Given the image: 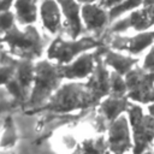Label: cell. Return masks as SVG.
<instances>
[{
  "label": "cell",
  "mask_w": 154,
  "mask_h": 154,
  "mask_svg": "<svg viewBox=\"0 0 154 154\" xmlns=\"http://www.w3.org/2000/svg\"><path fill=\"white\" fill-rule=\"evenodd\" d=\"M16 142H17V132H16V129L10 119V120H7V123L5 125V131H4L1 141H0V147L10 148V147L14 146Z\"/></svg>",
  "instance_id": "44dd1931"
},
{
  "label": "cell",
  "mask_w": 154,
  "mask_h": 154,
  "mask_svg": "<svg viewBox=\"0 0 154 154\" xmlns=\"http://www.w3.org/2000/svg\"><path fill=\"white\" fill-rule=\"evenodd\" d=\"M126 116L132 134L134 154H143L154 140V117L144 113L143 108L135 102H130Z\"/></svg>",
  "instance_id": "3957f363"
},
{
  "label": "cell",
  "mask_w": 154,
  "mask_h": 154,
  "mask_svg": "<svg viewBox=\"0 0 154 154\" xmlns=\"http://www.w3.org/2000/svg\"><path fill=\"white\" fill-rule=\"evenodd\" d=\"M14 76L13 66H2L0 67V85H6Z\"/></svg>",
  "instance_id": "cb8c5ba5"
},
{
  "label": "cell",
  "mask_w": 154,
  "mask_h": 154,
  "mask_svg": "<svg viewBox=\"0 0 154 154\" xmlns=\"http://www.w3.org/2000/svg\"><path fill=\"white\" fill-rule=\"evenodd\" d=\"M83 154H105L107 147V141L102 137L87 138L79 144Z\"/></svg>",
  "instance_id": "ac0fdd59"
},
{
  "label": "cell",
  "mask_w": 154,
  "mask_h": 154,
  "mask_svg": "<svg viewBox=\"0 0 154 154\" xmlns=\"http://www.w3.org/2000/svg\"><path fill=\"white\" fill-rule=\"evenodd\" d=\"M138 66L143 72L148 75L154 73V45L142 55V58H140Z\"/></svg>",
  "instance_id": "7402d4cb"
},
{
  "label": "cell",
  "mask_w": 154,
  "mask_h": 154,
  "mask_svg": "<svg viewBox=\"0 0 154 154\" xmlns=\"http://www.w3.org/2000/svg\"><path fill=\"white\" fill-rule=\"evenodd\" d=\"M99 46H100V42L96 38L90 36L81 37L78 40L72 38L67 41L58 37L51 43L47 51V55L49 59L57 60L58 63L69 64V63H72L77 55L79 57L84 54L87 51L97 48Z\"/></svg>",
  "instance_id": "5b68a950"
},
{
  "label": "cell",
  "mask_w": 154,
  "mask_h": 154,
  "mask_svg": "<svg viewBox=\"0 0 154 154\" xmlns=\"http://www.w3.org/2000/svg\"><path fill=\"white\" fill-rule=\"evenodd\" d=\"M43 26L51 32L57 34L60 29V11L57 0H43L40 7Z\"/></svg>",
  "instance_id": "5bb4252c"
},
{
  "label": "cell",
  "mask_w": 154,
  "mask_h": 154,
  "mask_svg": "<svg viewBox=\"0 0 154 154\" xmlns=\"http://www.w3.org/2000/svg\"><path fill=\"white\" fill-rule=\"evenodd\" d=\"M71 154H83V152H82V149H81V147L79 146H77V148L71 153Z\"/></svg>",
  "instance_id": "4316f807"
},
{
  "label": "cell",
  "mask_w": 154,
  "mask_h": 154,
  "mask_svg": "<svg viewBox=\"0 0 154 154\" xmlns=\"http://www.w3.org/2000/svg\"><path fill=\"white\" fill-rule=\"evenodd\" d=\"M128 99H129L128 96L108 95L99 103L101 114L105 117V119L109 122V124L116 119H118L120 116L126 113L130 106V101Z\"/></svg>",
  "instance_id": "4fadbf2b"
},
{
  "label": "cell",
  "mask_w": 154,
  "mask_h": 154,
  "mask_svg": "<svg viewBox=\"0 0 154 154\" xmlns=\"http://www.w3.org/2000/svg\"><path fill=\"white\" fill-rule=\"evenodd\" d=\"M61 78H64L61 75V69L55 67L48 61H40L35 66L34 85L28 105L30 107H35L41 106L46 101L48 102V100L58 90Z\"/></svg>",
  "instance_id": "7a4b0ae2"
},
{
  "label": "cell",
  "mask_w": 154,
  "mask_h": 154,
  "mask_svg": "<svg viewBox=\"0 0 154 154\" xmlns=\"http://www.w3.org/2000/svg\"><path fill=\"white\" fill-rule=\"evenodd\" d=\"M96 103L99 102L88 89L87 84L70 83L60 87L42 108L58 113H66L88 108Z\"/></svg>",
  "instance_id": "6da1fadb"
},
{
  "label": "cell",
  "mask_w": 154,
  "mask_h": 154,
  "mask_svg": "<svg viewBox=\"0 0 154 154\" xmlns=\"http://www.w3.org/2000/svg\"><path fill=\"white\" fill-rule=\"evenodd\" d=\"M82 20L89 31H101L109 22L108 11L100 4H85L81 8Z\"/></svg>",
  "instance_id": "8fae6325"
},
{
  "label": "cell",
  "mask_w": 154,
  "mask_h": 154,
  "mask_svg": "<svg viewBox=\"0 0 154 154\" xmlns=\"http://www.w3.org/2000/svg\"><path fill=\"white\" fill-rule=\"evenodd\" d=\"M5 87H6L7 91L13 96V99H14L16 102H23V101H25L28 91L22 87V84L17 81L16 77H13Z\"/></svg>",
  "instance_id": "ffe728a7"
},
{
  "label": "cell",
  "mask_w": 154,
  "mask_h": 154,
  "mask_svg": "<svg viewBox=\"0 0 154 154\" xmlns=\"http://www.w3.org/2000/svg\"><path fill=\"white\" fill-rule=\"evenodd\" d=\"M102 60L107 67L112 69L113 72H117L124 77L140 65V58H135L132 55L114 49L105 51L102 55Z\"/></svg>",
  "instance_id": "30bf717a"
},
{
  "label": "cell",
  "mask_w": 154,
  "mask_h": 154,
  "mask_svg": "<svg viewBox=\"0 0 154 154\" xmlns=\"http://www.w3.org/2000/svg\"><path fill=\"white\" fill-rule=\"evenodd\" d=\"M13 14L7 11L4 13H0V32H7L13 28Z\"/></svg>",
  "instance_id": "603a6c76"
},
{
  "label": "cell",
  "mask_w": 154,
  "mask_h": 154,
  "mask_svg": "<svg viewBox=\"0 0 154 154\" xmlns=\"http://www.w3.org/2000/svg\"><path fill=\"white\" fill-rule=\"evenodd\" d=\"M78 1H79V2H83V4L85 5V4H94V2L97 1V0H78Z\"/></svg>",
  "instance_id": "83f0119b"
},
{
  "label": "cell",
  "mask_w": 154,
  "mask_h": 154,
  "mask_svg": "<svg viewBox=\"0 0 154 154\" xmlns=\"http://www.w3.org/2000/svg\"><path fill=\"white\" fill-rule=\"evenodd\" d=\"M35 0H17L16 6V14L20 23L23 24H31L36 20V6Z\"/></svg>",
  "instance_id": "9a60e30c"
},
{
  "label": "cell",
  "mask_w": 154,
  "mask_h": 154,
  "mask_svg": "<svg viewBox=\"0 0 154 154\" xmlns=\"http://www.w3.org/2000/svg\"><path fill=\"white\" fill-rule=\"evenodd\" d=\"M2 41L13 53L26 60L38 57L43 46L38 31L32 26H29L25 30H19L13 26L4 35Z\"/></svg>",
  "instance_id": "277c9868"
},
{
  "label": "cell",
  "mask_w": 154,
  "mask_h": 154,
  "mask_svg": "<svg viewBox=\"0 0 154 154\" xmlns=\"http://www.w3.org/2000/svg\"><path fill=\"white\" fill-rule=\"evenodd\" d=\"M144 4V0H124L116 7L108 10V17L109 22H116L120 19L122 17L141 8Z\"/></svg>",
  "instance_id": "2e32d148"
},
{
  "label": "cell",
  "mask_w": 154,
  "mask_h": 154,
  "mask_svg": "<svg viewBox=\"0 0 154 154\" xmlns=\"http://www.w3.org/2000/svg\"><path fill=\"white\" fill-rule=\"evenodd\" d=\"M106 141L112 154H124L134 146L131 128L126 114L120 116L109 124Z\"/></svg>",
  "instance_id": "52a82bcc"
},
{
  "label": "cell",
  "mask_w": 154,
  "mask_h": 154,
  "mask_svg": "<svg viewBox=\"0 0 154 154\" xmlns=\"http://www.w3.org/2000/svg\"><path fill=\"white\" fill-rule=\"evenodd\" d=\"M154 45V29L132 32L131 35H117L112 42L111 49L140 58Z\"/></svg>",
  "instance_id": "8992f818"
},
{
  "label": "cell",
  "mask_w": 154,
  "mask_h": 154,
  "mask_svg": "<svg viewBox=\"0 0 154 154\" xmlns=\"http://www.w3.org/2000/svg\"><path fill=\"white\" fill-rule=\"evenodd\" d=\"M114 96H128V84L125 77L111 71V93Z\"/></svg>",
  "instance_id": "d6986e66"
},
{
  "label": "cell",
  "mask_w": 154,
  "mask_h": 154,
  "mask_svg": "<svg viewBox=\"0 0 154 154\" xmlns=\"http://www.w3.org/2000/svg\"><path fill=\"white\" fill-rule=\"evenodd\" d=\"M34 77H35V67H32L29 60H23L17 65L16 78L26 91L30 88V85L34 84Z\"/></svg>",
  "instance_id": "e0dca14e"
},
{
  "label": "cell",
  "mask_w": 154,
  "mask_h": 154,
  "mask_svg": "<svg viewBox=\"0 0 154 154\" xmlns=\"http://www.w3.org/2000/svg\"><path fill=\"white\" fill-rule=\"evenodd\" d=\"M13 0H0V13L7 12L12 5Z\"/></svg>",
  "instance_id": "484cf974"
},
{
  "label": "cell",
  "mask_w": 154,
  "mask_h": 154,
  "mask_svg": "<svg viewBox=\"0 0 154 154\" xmlns=\"http://www.w3.org/2000/svg\"><path fill=\"white\" fill-rule=\"evenodd\" d=\"M100 54L101 53L97 51L96 53H84L79 55L72 63L67 64L64 67H60L63 77L67 79L90 78L96 67L97 58L100 57Z\"/></svg>",
  "instance_id": "ba28073f"
},
{
  "label": "cell",
  "mask_w": 154,
  "mask_h": 154,
  "mask_svg": "<svg viewBox=\"0 0 154 154\" xmlns=\"http://www.w3.org/2000/svg\"><path fill=\"white\" fill-rule=\"evenodd\" d=\"M59 4L63 14L65 17V23L66 28L69 30L70 36L76 40L77 36L81 35L83 24H82V14L79 10L78 1L76 0H57Z\"/></svg>",
  "instance_id": "7c38bea8"
},
{
  "label": "cell",
  "mask_w": 154,
  "mask_h": 154,
  "mask_svg": "<svg viewBox=\"0 0 154 154\" xmlns=\"http://www.w3.org/2000/svg\"><path fill=\"white\" fill-rule=\"evenodd\" d=\"M123 1H124V0H100V5H101L102 7H105V8L108 11V10L116 7L117 5H119V4L123 2Z\"/></svg>",
  "instance_id": "d4e9b609"
},
{
  "label": "cell",
  "mask_w": 154,
  "mask_h": 154,
  "mask_svg": "<svg viewBox=\"0 0 154 154\" xmlns=\"http://www.w3.org/2000/svg\"><path fill=\"white\" fill-rule=\"evenodd\" d=\"M88 89L91 91L94 97L100 103L106 96L109 95L111 93V72L108 71L107 66L105 65L101 55L97 58L96 67L85 83Z\"/></svg>",
  "instance_id": "9c48e42d"
}]
</instances>
